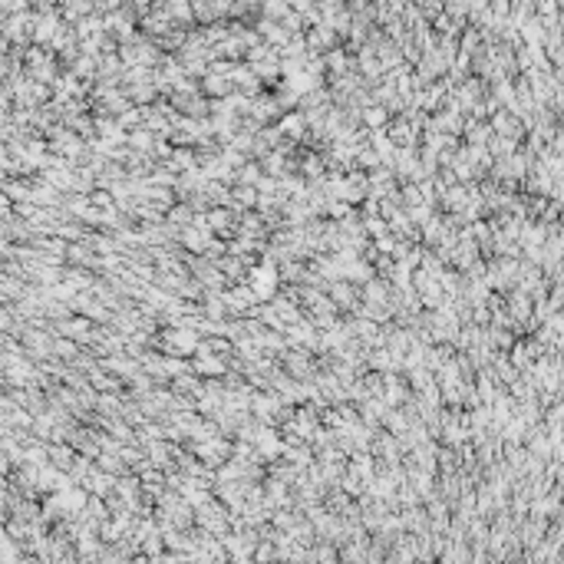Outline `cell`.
Returning a JSON list of instances; mask_svg holds the SVG:
<instances>
[{
    "label": "cell",
    "mask_w": 564,
    "mask_h": 564,
    "mask_svg": "<svg viewBox=\"0 0 564 564\" xmlns=\"http://www.w3.org/2000/svg\"><path fill=\"white\" fill-rule=\"evenodd\" d=\"M271 291H274V268H258L254 271V294L258 297H268Z\"/></svg>",
    "instance_id": "obj_1"
}]
</instances>
